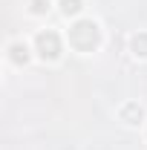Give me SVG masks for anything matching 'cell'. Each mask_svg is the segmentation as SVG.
Segmentation results:
<instances>
[{
	"mask_svg": "<svg viewBox=\"0 0 147 150\" xmlns=\"http://www.w3.org/2000/svg\"><path fill=\"white\" fill-rule=\"evenodd\" d=\"M101 40V29L95 20H78L69 26V43H72L78 52H92Z\"/></svg>",
	"mask_w": 147,
	"mask_h": 150,
	"instance_id": "obj_1",
	"label": "cell"
},
{
	"mask_svg": "<svg viewBox=\"0 0 147 150\" xmlns=\"http://www.w3.org/2000/svg\"><path fill=\"white\" fill-rule=\"evenodd\" d=\"M130 46H133V52H136V55L147 58V32H139V35L133 38V43H130Z\"/></svg>",
	"mask_w": 147,
	"mask_h": 150,
	"instance_id": "obj_5",
	"label": "cell"
},
{
	"mask_svg": "<svg viewBox=\"0 0 147 150\" xmlns=\"http://www.w3.org/2000/svg\"><path fill=\"white\" fill-rule=\"evenodd\" d=\"M84 6H81V0H61V12L66 15V18H72V15H78Z\"/></svg>",
	"mask_w": 147,
	"mask_h": 150,
	"instance_id": "obj_6",
	"label": "cell"
},
{
	"mask_svg": "<svg viewBox=\"0 0 147 150\" xmlns=\"http://www.w3.org/2000/svg\"><path fill=\"white\" fill-rule=\"evenodd\" d=\"M9 58H12L15 64H26V61H29V49H26L23 43H12V46H9Z\"/></svg>",
	"mask_w": 147,
	"mask_h": 150,
	"instance_id": "obj_4",
	"label": "cell"
},
{
	"mask_svg": "<svg viewBox=\"0 0 147 150\" xmlns=\"http://www.w3.org/2000/svg\"><path fill=\"white\" fill-rule=\"evenodd\" d=\"M141 115H144V112H141L139 104H127V107L121 110V118H124L127 124H139V121H141Z\"/></svg>",
	"mask_w": 147,
	"mask_h": 150,
	"instance_id": "obj_3",
	"label": "cell"
},
{
	"mask_svg": "<svg viewBox=\"0 0 147 150\" xmlns=\"http://www.w3.org/2000/svg\"><path fill=\"white\" fill-rule=\"evenodd\" d=\"M35 43H37V52H40L43 61H55V58L61 55V38H58L55 32H49V29L40 32Z\"/></svg>",
	"mask_w": 147,
	"mask_h": 150,
	"instance_id": "obj_2",
	"label": "cell"
},
{
	"mask_svg": "<svg viewBox=\"0 0 147 150\" xmlns=\"http://www.w3.org/2000/svg\"><path fill=\"white\" fill-rule=\"evenodd\" d=\"M46 9H49V0H32V12L35 15H43Z\"/></svg>",
	"mask_w": 147,
	"mask_h": 150,
	"instance_id": "obj_7",
	"label": "cell"
}]
</instances>
